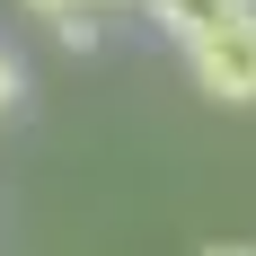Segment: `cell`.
<instances>
[{"mask_svg":"<svg viewBox=\"0 0 256 256\" xmlns=\"http://www.w3.org/2000/svg\"><path fill=\"white\" fill-rule=\"evenodd\" d=\"M256 0H150V18H159V36L168 44H204L212 26H230V18H248Z\"/></svg>","mask_w":256,"mask_h":256,"instance_id":"2","label":"cell"},{"mask_svg":"<svg viewBox=\"0 0 256 256\" xmlns=\"http://www.w3.org/2000/svg\"><path fill=\"white\" fill-rule=\"evenodd\" d=\"M18 9H26V18H44L53 36H62V44H80V53L98 44V0H18Z\"/></svg>","mask_w":256,"mask_h":256,"instance_id":"3","label":"cell"},{"mask_svg":"<svg viewBox=\"0 0 256 256\" xmlns=\"http://www.w3.org/2000/svg\"><path fill=\"white\" fill-rule=\"evenodd\" d=\"M204 256H256V248H238V238H230V248H204Z\"/></svg>","mask_w":256,"mask_h":256,"instance_id":"5","label":"cell"},{"mask_svg":"<svg viewBox=\"0 0 256 256\" xmlns=\"http://www.w3.org/2000/svg\"><path fill=\"white\" fill-rule=\"evenodd\" d=\"M98 9H115V0H98Z\"/></svg>","mask_w":256,"mask_h":256,"instance_id":"6","label":"cell"},{"mask_svg":"<svg viewBox=\"0 0 256 256\" xmlns=\"http://www.w3.org/2000/svg\"><path fill=\"white\" fill-rule=\"evenodd\" d=\"M18 88H26V71H18V53L0 44V115H9V106H18Z\"/></svg>","mask_w":256,"mask_h":256,"instance_id":"4","label":"cell"},{"mask_svg":"<svg viewBox=\"0 0 256 256\" xmlns=\"http://www.w3.org/2000/svg\"><path fill=\"white\" fill-rule=\"evenodd\" d=\"M186 71L212 106H256V9L230 26H212L204 44H186Z\"/></svg>","mask_w":256,"mask_h":256,"instance_id":"1","label":"cell"}]
</instances>
